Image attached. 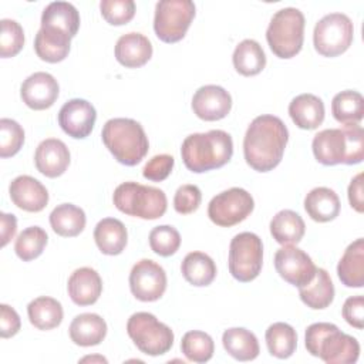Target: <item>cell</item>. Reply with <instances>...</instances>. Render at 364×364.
<instances>
[{
    "label": "cell",
    "instance_id": "cell-1",
    "mask_svg": "<svg viewBox=\"0 0 364 364\" xmlns=\"http://www.w3.org/2000/svg\"><path fill=\"white\" fill-rule=\"evenodd\" d=\"M287 141L289 129L279 117L270 114L256 117L243 139L246 164L257 172L274 169L283 158Z\"/></svg>",
    "mask_w": 364,
    "mask_h": 364
},
{
    "label": "cell",
    "instance_id": "cell-2",
    "mask_svg": "<svg viewBox=\"0 0 364 364\" xmlns=\"http://www.w3.org/2000/svg\"><path fill=\"white\" fill-rule=\"evenodd\" d=\"M311 148L317 162L326 166L360 164L364 159V129L358 124L323 129L314 135Z\"/></svg>",
    "mask_w": 364,
    "mask_h": 364
},
{
    "label": "cell",
    "instance_id": "cell-3",
    "mask_svg": "<svg viewBox=\"0 0 364 364\" xmlns=\"http://www.w3.org/2000/svg\"><path fill=\"white\" fill-rule=\"evenodd\" d=\"M233 155L232 136L222 129H210L188 135L181 146V156L185 166L202 173L226 165Z\"/></svg>",
    "mask_w": 364,
    "mask_h": 364
},
{
    "label": "cell",
    "instance_id": "cell-4",
    "mask_svg": "<svg viewBox=\"0 0 364 364\" xmlns=\"http://www.w3.org/2000/svg\"><path fill=\"white\" fill-rule=\"evenodd\" d=\"M304 346L311 355L327 364H354L360 355L357 338L326 321L313 323L306 328Z\"/></svg>",
    "mask_w": 364,
    "mask_h": 364
},
{
    "label": "cell",
    "instance_id": "cell-5",
    "mask_svg": "<svg viewBox=\"0 0 364 364\" xmlns=\"http://www.w3.org/2000/svg\"><path fill=\"white\" fill-rule=\"evenodd\" d=\"M101 138L114 158L127 166L139 164L149 149L142 125L131 118L108 119L102 127Z\"/></svg>",
    "mask_w": 364,
    "mask_h": 364
},
{
    "label": "cell",
    "instance_id": "cell-6",
    "mask_svg": "<svg viewBox=\"0 0 364 364\" xmlns=\"http://www.w3.org/2000/svg\"><path fill=\"white\" fill-rule=\"evenodd\" d=\"M112 200L119 212L145 220L164 216L168 208L166 195L162 189L138 182H124L118 185L114 191Z\"/></svg>",
    "mask_w": 364,
    "mask_h": 364
},
{
    "label": "cell",
    "instance_id": "cell-7",
    "mask_svg": "<svg viewBox=\"0 0 364 364\" xmlns=\"http://www.w3.org/2000/svg\"><path fill=\"white\" fill-rule=\"evenodd\" d=\"M266 40L279 58H291L300 53L304 40V16L299 9L277 10L266 30Z\"/></svg>",
    "mask_w": 364,
    "mask_h": 364
},
{
    "label": "cell",
    "instance_id": "cell-8",
    "mask_svg": "<svg viewBox=\"0 0 364 364\" xmlns=\"http://www.w3.org/2000/svg\"><path fill=\"white\" fill-rule=\"evenodd\" d=\"M127 333L134 344L146 355H162L173 344V331L146 311L134 313L127 323Z\"/></svg>",
    "mask_w": 364,
    "mask_h": 364
},
{
    "label": "cell",
    "instance_id": "cell-9",
    "mask_svg": "<svg viewBox=\"0 0 364 364\" xmlns=\"http://www.w3.org/2000/svg\"><path fill=\"white\" fill-rule=\"evenodd\" d=\"M354 26L348 16L330 13L321 17L313 31V44L323 57H337L348 50L353 43Z\"/></svg>",
    "mask_w": 364,
    "mask_h": 364
},
{
    "label": "cell",
    "instance_id": "cell-10",
    "mask_svg": "<svg viewBox=\"0 0 364 364\" xmlns=\"http://www.w3.org/2000/svg\"><path fill=\"white\" fill-rule=\"evenodd\" d=\"M229 272L242 282L255 280L263 264V243L262 239L252 232L237 233L229 246Z\"/></svg>",
    "mask_w": 364,
    "mask_h": 364
},
{
    "label": "cell",
    "instance_id": "cell-11",
    "mask_svg": "<svg viewBox=\"0 0 364 364\" xmlns=\"http://www.w3.org/2000/svg\"><path fill=\"white\" fill-rule=\"evenodd\" d=\"M195 17V4L191 0H161L155 6L154 30L164 43L181 41Z\"/></svg>",
    "mask_w": 364,
    "mask_h": 364
},
{
    "label": "cell",
    "instance_id": "cell-12",
    "mask_svg": "<svg viewBox=\"0 0 364 364\" xmlns=\"http://www.w3.org/2000/svg\"><path fill=\"white\" fill-rule=\"evenodd\" d=\"M255 200L243 188H230L213 196L208 205L209 219L222 228H230L245 220L253 210Z\"/></svg>",
    "mask_w": 364,
    "mask_h": 364
},
{
    "label": "cell",
    "instance_id": "cell-13",
    "mask_svg": "<svg viewBox=\"0 0 364 364\" xmlns=\"http://www.w3.org/2000/svg\"><path fill=\"white\" fill-rule=\"evenodd\" d=\"M166 273L162 266L151 259L136 262L129 273V289L141 301H155L166 290Z\"/></svg>",
    "mask_w": 364,
    "mask_h": 364
},
{
    "label": "cell",
    "instance_id": "cell-14",
    "mask_svg": "<svg viewBox=\"0 0 364 364\" xmlns=\"http://www.w3.org/2000/svg\"><path fill=\"white\" fill-rule=\"evenodd\" d=\"M274 267L284 282L296 287L310 283L317 269L311 257L293 245H284L276 252Z\"/></svg>",
    "mask_w": 364,
    "mask_h": 364
},
{
    "label": "cell",
    "instance_id": "cell-15",
    "mask_svg": "<svg viewBox=\"0 0 364 364\" xmlns=\"http://www.w3.org/2000/svg\"><path fill=\"white\" fill-rule=\"evenodd\" d=\"M97 119V111L91 102L82 98L67 101L58 111V125L71 138H87Z\"/></svg>",
    "mask_w": 364,
    "mask_h": 364
},
{
    "label": "cell",
    "instance_id": "cell-16",
    "mask_svg": "<svg viewBox=\"0 0 364 364\" xmlns=\"http://www.w3.org/2000/svg\"><path fill=\"white\" fill-rule=\"evenodd\" d=\"M58 92L60 87L57 80L44 71L28 75L20 87V97L23 102L36 111L50 108L58 98Z\"/></svg>",
    "mask_w": 364,
    "mask_h": 364
},
{
    "label": "cell",
    "instance_id": "cell-17",
    "mask_svg": "<svg viewBox=\"0 0 364 364\" xmlns=\"http://www.w3.org/2000/svg\"><path fill=\"white\" fill-rule=\"evenodd\" d=\"M232 108L230 94L220 85H203L192 97L193 114L203 121H219Z\"/></svg>",
    "mask_w": 364,
    "mask_h": 364
},
{
    "label": "cell",
    "instance_id": "cell-18",
    "mask_svg": "<svg viewBox=\"0 0 364 364\" xmlns=\"http://www.w3.org/2000/svg\"><path fill=\"white\" fill-rule=\"evenodd\" d=\"M9 193L11 202L26 212H40L48 203L46 186L30 175H20L10 182Z\"/></svg>",
    "mask_w": 364,
    "mask_h": 364
},
{
    "label": "cell",
    "instance_id": "cell-19",
    "mask_svg": "<svg viewBox=\"0 0 364 364\" xmlns=\"http://www.w3.org/2000/svg\"><path fill=\"white\" fill-rule=\"evenodd\" d=\"M34 164L37 171L44 176L57 178L70 165V151L61 139L47 138L38 144L34 154Z\"/></svg>",
    "mask_w": 364,
    "mask_h": 364
},
{
    "label": "cell",
    "instance_id": "cell-20",
    "mask_svg": "<svg viewBox=\"0 0 364 364\" xmlns=\"http://www.w3.org/2000/svg\"><path fill=\"white\" fill-rule=\"evenodd\" d=\"M67 290L70 299L77 306H90L100 299L102 280L97 270L91 267H80L68 277Z\"/></svg>",
    "mask_w": 364,
    "mask_h": 364
},
{
    "label": "cell",
    "instance_id": "cell-21",
    "mask_svg": "<svg viewBox=\"0 0 364 364\" xmlns=\"http://www.w3.org/2000/svg\"><path fill=\"white\" fill-rule=\"evenodd\" d=\"M152 57V44L141 33H127L115 44V58L127 68H138L146 64Z\"/></svg>",
    "mask_w": 364,
    "mask_h": 364
},
{
    "label": "cell",
    "instance_id": "cell-22",
    "mask_svg": "<svg viewBox=\"0 0 364 364\" xmlns=\"http://www.w3.org/2000/svg\"><path fill=\"white\" fill-rule=\"evenodd\" d=\"M289 115L300 129H316L324 121V104L314 94H300L289 104Z\"/></svg>",
    "mask_w": 364,
    "mask_h": 364
},
{
    "label": "cell",
    "instance_id": "cell-23",
    "mask_svg": "<svg viewBox=\"0 0 364 364\" xmlns=\"http://www.w3.org/2000/svg\"><path fill=\"white\" fill-rule=\"evenodd\" d=\"M71 37L53 27H40L34 38L36 54L47 63H60L70 53Z\"/></svg>",
    "mask_w": 364,
    "mask_h": 364
},
{
    "label": "cell",
    "instance_id": "cell-24",
    "mask_svg": "<svg viewBox=\"0 0 364 364\" xmlns=\"http://www.w3.org/2000/svg\"><path fill=\"white\" fill-rule=\"evenodd\" d=\"M337 276L347 287L364 286V239L358 237L347 246L338 264Z\"/></svg>",
    "mask_w": 364,
    "mask_h": 364
},
{
    "label": "cell",
    "instance_id": "cell-25",
    "mask_svg": "<svg viewBox=\"0 0 364 364\" xmlns=\"http://www.w3.org/2000/svg\"><path fill=\"white\" fill-rule=\"evenodd\" d=\"M68 333L71 341L77 346H97L107 336V323L95 313H82L73 318Z\"/></svg>",
    "mask_w": 364,
    "mask_h": 364
},
{
    "label": "cell",
    "instance_id": "cell-26",
    "mask_svg": "<svg viewBox=\"0 0 364 364\" xmlns=\"http://www.w3.org/2000/svg\"><path fill=\"white\" fill-rule=\"evenodd\" d=\"M94 240L101 253L108 256L119 255L127 246V228L119 219L104 218L94 229Z\"/></svg>",
    "mask_w": 364,
    "mask_h": 364
},
{
    "label": "cell",
    "instance_id": "cell-27",
    "mask_svg": "<svg viewBox=\"0 0 364 364\" xmlns=\"http://www.w3.org/2000/svg\"><path fill=\"white\" fill-rule=\"evenodd\" d=\"M304 209L314 222H330L340 213L338 195L326 186L314 188L304 198Z\"/></svg>",
    "mask_w": 364,
    "mask_h": 364
},
{
    "label": "cell",
    "instance_id": "cell-28",
    "mask_svg": "<svg viewBox=\"0 0 364 364\" xmlns=\"http://www.w3.org/2000/svg\"><path fill=\"white\" fill-rule=\"evenodd\" d=\"M299 296L301 301L313 310L328 307L334 300V284L327 270L317 267L313 280L299 287Z\"/></svg>",
    "mask_w": 364,
    "mask_h": 364
},
{
    "label": "cell",
    "instance_id": "cell-29",
    "mask_svg": "<svg viewBox=\"0 0 364 364\" xmlns=\"http://www.w3.org/2000/svg\"><path fill=\"white\" fill-rule=\"evenodd\" d=\"M222 344L226 353L237 361H252L260 353L257 337L250 330L243 327H232L225 330Z\"/></svg>",
    "mask_w": 364,
    "mask_h": 364
},
{
    "label": "cell",
    "instance_id": "cell-30",
    "mask_svg": "<svg viewBox=\"0 0 364 364\" xmlns=\"http://www.w3.org/2000/svg\"><path fill=\"white\" fill-rule=\"evenodd\" d=\"M306 232V225L301 216L290 209L277 212L270 220V233L280 245H297Z\"/></svg>",
    "mask_w": 364,
    "mask_h": 364
},
{
    "label": "cell",
    "instance_id": "cell-31",
    "mask_svg": "<svg viewBox=\"0 0 364 364\" xmlns=\"http://www.w3.org/2000/svg\"><path fill=\"white\" fill-rule=\"evenodd\" d=\"M41 27L61 30L73 38L80 28V13L68 1H53L43 10Z\"/></svg>",
    "mask_w": 364,
    "mask_h": 364
},
{
    "label": "cell",
    "instance_id": "cell-32",
    "mask_svg": "<svg viewBox=\"0 0 364 364\" xmlns=\"http://www.w3.org/2000/svg\"><path fill=\"white\" fill-rule=\"evenodd\" d=\"M181 272L188 283L196 287H203L215 280L216 264L209 255L203 252H191L183 257Z\"/></svg>",
    "mask_w": 364,
    "mask_h": 364
},
{
    "label": "cell",
    "instance_id": "cell-33",
    "mask_svg": "<svg viewBox=\"0 0 364 364\" xmlns=\"http://www.w3.org/2000/svg\"><path fill=\"white\" fill-rule=\"evenodd\" d=\"M85 213L73 203L57 205L50 213V225L53 230L63 237H74L85 228Z\"/></svg>",
    "mask_w": 364,
    "mask_h": 364
},
{
    "label": "cell",
    "instance_id": "cell-34",
    "mask_svg": "<svg viewBox=\"0 0 364 364\" xmlns=\"http://www.w3.org/2000/svg\"><path fill=\"white\" fill-rule=\"evenodd\" d=\"M27 314L30 323L38 330H53L63 321V306L58 300L41 296L31 300L27 306Z\"/></svg>",
    "mask_w": 364,
    "mask_h": 364
},
{
    "label": "cell",
    "instance_id": "cell-35",
    "mask_svg": "<svg viewBox=\"0 0 364 364\" xmlns=\"http://www.w3.org/2000/svg\"><path fill=\"white\" fill-rule=\"evenodd\" d=\"M232 61L239 74L252 77L266 67V54L256 40L246 38L236 46Z\"/></svg>",
    "mask_w": 364,
    "mask_h": 364
},
{
    "label": "cell",
    "instance_id": "cell-36",
    "mask_svg": "<svg viewBox=\"0 0 364 364\" xmlns=\"http://www.w3.org/2000/svg\"><path fill=\"white\" fill-rule=\"evenodd\" d=\"M331 112L334 119L343 125L360 124L364 115V98L353 90L341 91L331 101Z\"/></svg>",
    "mask_w": 364,
    "mask_h": 364
},
{
    "label": "cell",
    "instance_id": "cell-37",
    "mask_svg": "<svg viewBox=\"0 0 364 364\" xmlns=\"http://www.w3.org/2000/svg\"><path fill=\"white\" fill-rule=\"evenodd\" d=\"M267 350L276 358H289L293 355L297 347L296 330L283 321H277L269 326L264 334Z\"/></svg>",
    "mask_w": 364,
    "mask_h": 364
},
{
    "label": "cell",
    "instance_id": "cell-38",
    "mask_svg": "<svg viewBox=\"0 0 364 364\" xmlns=\"http://www.w3.org/2000/svg\"><path fill=\"white\" fill-rule=\"evenodd\" d=\"M183 355L192 363H206L212 358L215 343L212 337L200 330H192L183 334L181 341Z\"/></svg>",
    "mask_w": 364,
    "mask_h": 364
},
{
    "label": "cell",
    "instance_id": "cell-39",
    "mask_svg": "<svg viewBox=\"0 0 364 364\" xmlns=\"http://www.w3.org/2000/svg\"><path fill=\"white\" fill-rule=\"evenodd\" d=\"M47 240H48V236L43 228L40 226L26 228L16 239V243H14L16 255L23 262H30L43 253L47 245Z\"/></svg>",
    "mask_w": 364,
    "mask_h": 364
},
{
    "label": "cell",
    "instance_id": "cell-40",
    "mask_svg": "<svg viewBox=\"0 0 364 364\" xmlns=\"http://www.w3.org/2000/svg\"><path fill=\"white\" fill-rule=\"evenodd\" d=\"M149 246L152 252L162 257L172 256L178 252L181 246V235L173 226H156L149 233Z\"/></svg>",
    "mask_w": 364,
    "mask_h": 364
},
{
    "label": "cell",
    "instance_id": "cell-41",
    "mask_svg": "<svg viewBox=\"0 0 364 364\" xmlns=\"http://www.w3.org/2000/svg\"><path fill=\"white\" fill-rule=\"evenodd\" d=\"M24 144V129L10 118L0 119V156L9 158L16 155Z\"/></svg>",
    "mask_w": 364,
    "mask_h": 364
},
{
    "label": "cell",
    "instance_id": "cell-42",
    "mask_svg": "<svg viewBox=\"0 0 364 364\" xmlns=\"http://www.w3.org/2000/svg\"><path fill=\"white\" fill-rule=\"evenodd\" d=\"M0 34V55L3 58L14 57L20 53L24 46L23 27L11 18H3Z\"/></svg>",
    "mask_w": 364,
    "mask_h": 364
},
{
    "label": "cell",
    "instance_id": "cell-43",
    "mask_svg": "<svg viewBox=\"0 0 364 364\" xmlns=\"http://www.w3.org/2000/svg\"><path fill=\"white\" fill-rule=\"evenodd\" d=\"M100 10L108 24L122 26L134 18L136 7L134 0H102Z\"/></svg>",
    "mask_w": 364,
    "mask_h": 364
},
{
    "label": "cell",
    "instance_id": "cell-44",
    "mask_svg": "<svg viewBox=\"0 0 364 364\" xmlns=\"http://www.w3.org/2000/svg\"><path fill=\"white\" fill-rule=\"evenodd\" d=\"M200 200L202 193L196 185H182L175 192L173 208L179 215H189L199 208Z\"/></svg>",
    "mask_w": 364,
    "mask_h": 364
},
{
    "label": "cell",
    "instance_id": "cell-45",
    "mask_svg": "<svg viewBox=\"0 0 364 364\" xmlns=\"http://www.w3.org/2000/svg\"><path fill=\"white\" fill-rule=\"evenodd\" d=\"M173 165H175V159L172 155H168V154L155 155L145 164L142 169V175L148 181L162 182L171 175Z\"/></svg>",
    "mask_w": 364,
    "mask_h": 364
},
{
    "label": "cell",
    "instance_id": "cell-46",
    "mask_svg": "<svg viewBox=\"0 0 364 364\" xmlns=\"http://www.w3.org/2000/svg\"><path fill=\"white\" fill-rule=\"evenodd\" d=\"M343 317L344 320L355 327H364V297L363 296H351L343 304Z\"/></svg>",
    "mask_w": 364,
    "mask_h": 364
},
{
    "label": "cell",
    "instance_id": "cell-47",
    "mask_svg": "<svg viewBox=\"0 0 364 364\" xmlns=\"http://www.w3.org/2000/svg\"><path fill=\"white\" fill-rule=\"evenodd\" d=\"M21 326L20 316L9 304L0 306V336L3 338L13 337L18 333Z\"/></svg>",
    "mask_w": 364,
    "mask_h": 364
},
{
    "label": "cell",
    "instance_id": "cell-48",
    "mask_svg": "<svg viewBox=\"0 0 364 364\" xmlns=\"http://www.w3.org/2000/svg\"><path fill=\"white\" fill-rule=\"evenodd\" d=\"M348 202L358 213L364 212V196H363V173H357L348 185Z\"/></svg>",
    "mask_w": 364,
    "mask_h": 364
},
{
    "label": "cell",
    "instance_id": "cell-49",
    "mask_svg": "<svg viewBox=\"0 0 364 364\" xmlns=\"http://www.w3.org/2000/svg\"><path fill=\"white\" fill-rule=\"evenodd\" d=\"M17 219L13 213H0V235H1V247H4L10 239L16 235Z\"/></svg>",
    "mask_w": 364,
    "mask_h": 364
},
{
    "label": "cell",
    "instance_id": "cell-50",
    "mask_svg": "<svg viewBox=\"0 0 364 364\" xmlns=\"http://www.w3.org/2000/svg\"><path fill=\"white\" fill-rule=\"evenodd\" d=\"M84 361H101V363H107V358H104V357H84V358H81V363H84Z\"/></svg>",
    "mask_w": 364,
    "mask_h": 364
}]
</instances>
